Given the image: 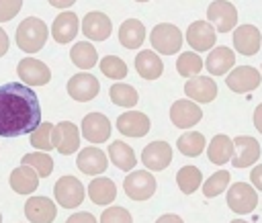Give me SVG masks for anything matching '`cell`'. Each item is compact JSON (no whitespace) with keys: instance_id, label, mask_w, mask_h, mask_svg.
<instances>
[{"instance_id":"1","label":"cell","mask_w":262,"mask_h":223,"mask_svg":"<svg viewBox=\"0 0 262 223\" xmlns=\"http://www.w3.org/2000/svg\"><path fill=\"white\" fill-rule=\"evenodd\" d=\"M41 123V102L25 82L0 86V135L20 137L33 133Z\"/></svg>"},{"instance_id":"2","label":"cell","mask_w":262,"mask_h":223,"mask_svg":"<svg viewBox=\"0 0 262 223\" xmlns=\"http://www.w3.org/2000/svg\"><path fill=\"white\" fill-rule=\"evenodd\" d=\"M47 37H49V29L43 18L29 16L16 27V45L25 53L41 51V47L47 43Z\"/></svg>"},{"instance_id":"3","label":"cell","mask_w":262,"mask_h":223,"mask_svg":"<svg viewBox=\"0 0 262 223\" xmlns=\"http://www.w3.org/2000/svg\"><path fill=\"white\" fill-rule=\"evenodd\" d=\"M182 33L176 25H170V23H160L151 29L149 33V41H151V47L162 53V55H174L180 51L182 47Z\"/></svg>"},{"instance_id":"4","label":"cell","mask_w":262,"mask_h":223,"mask_svg":"<svg viewBox=\"0 0 262 223\" xmlns=\"http://www.w3.org/2000/svg\"><path fill=\"white\" fill-rule=\"evenodd\" d=\"M258 205V192L254 184L248 182H235L227 190V207L237 215H248Z\"/></svg>"},{"instance_id":"5","label":"cell","mask_w":262,"mask_h":223,"mask_svg":"<svg viewBox=\"0 0 262 223\" xmlns=\"http://www.w3.org/2000/svg\"><path fill=\"white\" fill-rule=\"evenodd\" d=\"M156 178L151 176V172L147 170H135V172H129L125 182H123V188H125V194L131 198V200H147L154 196L156 192Z\"/></svg>"},{"instance_id":"6","label":"cell","mask_w":262,"mask_h":223,"mask_svg":"<svg viewBox=\"0 0 262 223\" xmlns=\"http://www.w3.org/2000/svg\"><path fill=\"white\" fill-rule=\"evenodd\" d=\"M53 196L59 207L76 209L84 200V186L76 176H61L53 186Z\"/></svg>"},{"instance_id":"7","label":"cell","mask_w":262,"mask_h":223,"mask_svg":"<svg viewBox=\"0 0 262 223\" xmlns=\"http://www.w3.org/2000/svg\"><path fill=\"white\" fill-rule=\"evenodd\" d=\"M207 18L217 31L229 33L237 25V8L227 0H213L207 8Z\"/></svg>"},{"instance_id":"8","label":"cell","mask_w":262,"mask_h":223,"mask_svg":"<svg viewBox=\"0 0 262 223\" xmlns=\"http://www.w3.org/2000/svg\"><path fill=\"white\" fill-rule=\"evenodd\" d=\"M260 82H262V76L252 65H237L225 78L227 88L233 90V92H237V94H246V92L256 90L260 86Z\"/></svg>"},{"instance_id":"9","label":"cell","mask_w":262,"mask_h":223,"mask_svg":"<svg viewBox=\"0 0 262 223\" xmlns=\"http://www.w3.org/2000/svg\"><path fill=\"white\" fill-rule=\"evenodd\" d=\"M51 141L61 155H70L80 149V131L72 121H59L57 125H53Z\"/></svg>"},{"instance_id":"10","label":"cell","mask_w":262,"mask_h":223,"mask_svg":"<svg viewBox=\"0 0 262 223\" xmlns=\"http://www.w3.org/2000/svg\"><path fill=\"white\" fill-rule=\"evenodd\" d=\"M203 119V110L196 102H192L190 98H182V100H176L172 106H170V121L174 127L178 129H190L194 127L199 121Z\"/></svg>"},{"instance_id":"11","label":"cell","mask_w":262,"mask_h":223,"mask_svg":"<svg viewBox=\"0 0 262 223\" xmlns=\"http://www.w3.org/2000/svg\"><path fill=\"white\" fill-rule=\"evenodd\" d=\"M16 74L20 78V82L29 84V86H45L51 80V70L35 57H25L18 61L16 65Z\"/></svg>"},{"instance_id":"12","label":"cell","mask_w":262,"mask_h":223,"mask_svg":"<svg viewBox=\"0 0 262 223\" xmlns=\"http://www.w3.org/2000/svg\"><path fill=\"white\" fill-rule=\"evenodd\" d=\"M141 162L149 172H162L172 162V145L166 141H151L141 151Z\"/></svg>"},{"instance_id":"13","label":"cell","mask_w":262,"mask_h":223,"mask_svg":"<svg viewBox=\"0 0 262 223\" xmlns=\"http://www.w3.org/2000/svg\"><path fill=\"white\" fill-rule=\"evenodd\" d=\"M66 88H68V94L74 100H78V102H88V100H92L100 92L98 80L92 74H88V72H80V74L72 76L68 80V86Z\"/></svg>"},{"instance_id":"14","label":"cell","mask_w":262,"mask_h":223,"mask_svg":"<svg viewBox=\"0 0 262 223\" xmlns=\"http://www.w3.org/2000/svg\"><path fill=\"white\" fill-rule=\"evenodd\" d=\"M215 31L217 29L209 20H194L186 29V41L194 51H209L217 41Z\"/></svg>"},{"instance_id":"15","label":"cell","mask_w":262,"mask_h":223,"mask_svg":"<svg viewBox=\"0 0 262 223\" xmlns=\"http://www.w3.org/2000/svg\"><path fill=\"white\" fill-rule=\"evenodd\" d=\"M113 31V20L98 10L88 12L82 18V35L90 41H106Z\"/></svg>"},{"instance_id":"16","label":"cell","mask_w":262,"mask_h":223,"mask_svg":"<svg viewBox=\"0 0 262 223\" xmlns=\"http://www.w3.org/2000/svg\"><path fill=\"white\" fill-rule=\"evenodd\" d=\"M149 117L139 110H127L121 117H117V129L127 137H145L149 133Z\"/></svg>"},{"instance_id":"17","label":"cell","mask_w":262,"mask_h":223,"mask_svg":"<svg viewBox=\"0 0 262 223\" xmlns=\"http://www.w3.org/2000/svg\"><path fill=\"white\" fill-rule=\"evenodd\" d=\"M25 215L31 223H53L57 217V207L47 196H31L25 203Z\"/></svg>"},{"instance_id":"18","label":"cell","mask_w":262,"mask_h":223,"mask_svg":"<svg viewBox=\"0 0 262 223\" xmlns=\"http://www.w3.org/2000/svg\"><path fill=\"white\" fill-rule=\"evenodd\" d=\"M233 47L242 55H256L262 47V35L254 25H239L233 31Z\"/></svg>"},{"instance_id":"19","label":"cell","mask_w":262,"mask_h":223,"mask_svg":"<svg viewBox=\"0 0 262 223\" xmlns=\"http://www.w3.org/2000/svg\"><path fill=\"white\" fill-rule=\"evenodd\" d=\"M82 135L90 143H102L111 137V121L102 113H88L82 119Z\"/></svg>"},{"instance_id":"20","label":"cell","mask_w":262,"mask_h":223,"mask_svg":"<svg viewBox=\"0 0 262 223\" xmlns=\"http://www.w3.org/2000/svg\"><path fill=\"white\" fill-rule=\"evenodd\" d=\"M233 145H235V151H233L231 164L235 168H248L254 162H258V158H260V143L254 137H250V135H237L233 139Z\"/></svg>"},{"instance_id":"21","label":"cell","mask_w":262,"mask_h":223,"mask_svg":"<svg viewBox=\"0 0 262 223\" xmlns=\"http://www.w3.org/2000/svg\"><path fill=\"white\" fill-rule=\"evenodd\" d=\"M76 166L80 168V172H84L88 176H98L106 170L108 160H106V153L102 149H98L94 145H88L78 153Z\"/></svg>"},{"instance_id":"22","label":"cell","mask_w":262,"mask_h":223,"mask_svg":"<svg viewBox=\"0 0 262 223\" xmlns=\"http://www.w3.org/2000/svg\"><path fill=\"white\" fill-rule=\"evenodd\" d=\"M78 29H80V20H78L76 12L66 10V12L57 14V18L53 20V25H51V37L55 39V43L66 45V43L74 41V37L78 35Z\"/></svg>"},{"instance_id":"23","label":"cell","mask_w":262,"mask_h":223,"mask_svg":"<svg viewBox=\"0 0 262 223\" xmlns=\"http://www.w3.org/2000/svg\"><path fill=\"white\" fill-rule=\"evenodd\" d=\"M184 92L190 100H196V102H211L215 100L217 96V84L207 78V76H194V78H188L186 84H184Z\"/></svg>"},{"instance_id":"24","label":"cell","mask_w":262,"mask_h":223,"mask_svg":"<svg viewBox=\"0 0 262 223\" xmlns=\"http://www.w3.org/2000/svg\"><path fill=\"white\" fill-rule=\"evenodd\" d=\"M235 65V53L229 47H215L205 61V68L211 76H225L231 72V68Z\"/></svg>"},{"instance_id":"25","label":"cell","mask_w":262,"mask_h":223,"mask_svg":"<svg viewBox=\"0 0 262 223\" xmlns=\"http://www.w3.org/2000/svg\"><path fill=\"white\" fill-rule=\"evenodd\" d=\"M10 188L16 192V194H31L37 190L39 186V174L31 168V166H25L20 164L18 168H14L10 172Z\"/></svg>"},{"instance_id":"26","label":"cell","mask_w":262,"mask_h":223,"mask_svg":"<svg viewBox=\"0 0 262 223\" xmlns=\"http://www.w3.org/2000/svg\"><path fill=\"white\" fill-rule=\"evenodd\" d=\"M135 70H137V74H139L143 80H156V78L162 76L164 63H162L158 51L143 49V51H139L137 57H135Z\"/></svg>"},{"instance_id":"27","label":"cell","mask_w":262,"mask_h":223,"mask_svg":"<svg viewBox=\"0 0 262 223\" xmlns=\"http://www.w3.org/2000/svg\"><path fill=\"white\" fill-rule=\"evenodd\" d=\"M145 41V27L137 18H127L119 27V43L127 49H139Z\"/></svg>"},{"instance_id":"28","label":"cell","mask_w":262,"mask_h":223,"mask_svg":"<svg viewBox=\"0 0 262 223\" xmlns=\"http://www.w3.org/2000/svg\"><path fill=\"white\" fill-rule=\"evenodd\" d=\"M233 151H235V145H233V139L229 135H215L207 147V158L211 164L215 166H223L227 164L231 158H233Z\"/></svg>"},{"instance_id":"29","label":"cell","mask_w":262,"mask_h":223,"mask_svg":"<svg viewBox=\"0 0 262 223\" xmlns=\"http://www.w3.org/2000/svg\"><path fill=\"white\" fill-rule=\"evenodd\" d=\"M88 196H90V200L94 205L106 207L117 198V186H115V182L111 178L98 176L88 184Z\"/></svg>"},{"instance_id":"30","label":"cell","mask_w":262,"mask_h":223,"mask_svg":"<svg viewBox=\"0 0 262 223\" xmlns=\"http://www.w3.org/2000/svg\"><path fill=\"white\" fill-rule=\"evenodd\" d=\"M108 160L113 162L115 168H119L123 172H131L137 166V158L133 153V147H129L123 141H113L108 145Z\"/></svg>"},{"instance_id":"31","label":"cell","mask_w":262,"mask_h":223,"mask_svg":"<svg viewBox=\"0 0 262 223\" xmlns=\"http://www.w3.org/2000/svg\"><path fill=\"white\" fill-rule=\"evenodd\" d=\"M70 59L74 61L76 68L80 70H90L96 65L98 61V51L94 49V45L90 41H78L74 43V47L70 49Z\"/></svg>"},{"instance_id":"32","label":"cell","mask_w":262,"mask_h":223,"mask_svg":"<svg viewBox=\"0 0 262 223\" xmlns=\"http://www.w3.org/2000/svg\"><path fill=\"white\" fill-rule=\"evenodd\" d=\"M176 149H180L182 155L188 158H196L203 153L205 149V135L199 131H190V133H182L176 141Z\"/></svg>"},{"instance_id":"33","label":"cell","mask_w":262,"mask_h":223,"mask_svg":"<svg viewBox=\"0 0 262 223\" xmlns=\"http://www.w3.org/2000/svg\"><path fill=\"white\" fill-rule=\"evenodd\" d=\"M176 182H178V188L184 192V194H192L201 188L203 184V174L196 166H184L178 170L176 174Z\"/></svg>"},{"instance_id":"34","label":"cell","mask_w":262,"mask_h":223,"mask_svg":"<svg viewBox=\"0 0 262 223\" xmlns=\"http://www.w3.org/2000/svg\"><path fill=\"white\" fill-rule=\"evenodd\" d=\"M176 70H178V74L182 76V78H194V76H199L201 74V70H203V59H201V55L196 53V51H184V53H180L178 55V59H176Z\"/></svg>"},{"instance_id":"35","label":"cell","mask_w":262,"mask_h":223,"mask_svg":"<svg viewBox=\"0 0 262 223\" xmlns=\"http://www.w3.org/2000/svg\"><path fill=\"white\" fill-rule=\"evenodd\" d=\"M108 96L117 106H123V108H133L139 100L137 90L129 84H113L108 90Z\"/></svg>"},{"instance_id":"36","label":"cell","mask_w":262,"mask_h":223,"mask_svg":"<svg viewBox=\"0 0 262 223\" xmlns=\"http://www.w3.org/2000/svg\"><path fill=\"white\" fill-rule=\"evenodd\" d=\"M20 164L31 166L41 178H47V176L53 172V158H51L47 151H33V153H27V155H23Z\"/></svg>"},{"instance_id":"37","label":"cell","mask_w":262,"mask_h":223,"mask_svg":"<svg viewBox=\"0 0 262 223\" xmlns=\"http://www.w3.org/2000/svg\"><path fill=\"white\" fill-rule=\"evenodd\" d=\"M229 180H231V174L227 170H219L215 174H211L205 182H203V194L207 198H213L217 194H221L227 186H229Z\"/></svg>"},{"instance_id":"38","label":"cell","mask_w":262,"mask_h":223,"mask_svg":"<svg viewBox=\"0 0 262 223\" xmlns=\"http://www.w3.org/2000/svg\"><path fill=\"white\" fill-rule=\"evenodd\" d=\"M51 133H53V123L43 121V123H39V127L31 133L29 141H31V145H33L35 149H39V151L55 149V147H53V141H51Z\"/></svg>"},{"instance_id":"39","label":"cell","mask_w":262,"mask_h":223,"mask_svg":"<svg viewBox=\"0 0 262 223\" xmlns=\"http://www.w3.org/2000/svg\"><path fill=\"white\" fill-rule=\"evenodd\" d=\"M100 72L111 80H123L127 76V63L117 55H104L100 59Z\"/></svg>"},{"instance_id":"40","label":"cell","mask_w":262,"mask_h":223,"mask_svg":"<svg viewBox=\"0 0 262 223\" xmlns=\"http://www.w3.org/2000/svg\"><path fill=\"white\" fill-rule=\"evenodd\" d=\"M100 223H133V219L125 207H108L100 215Z\"/></svg>"},{"instance_id":"41","label":"cell","mask_w":262,"mask_h":223,"mask_svg":"<svg viewBox=\"0 0 262 223\" xmlns=\"http://www.w3.org/2000/svg\"><path fill=\"white\" fill-rule=\"evenodd\" d=\"M23 6V0H0V23L12 20Z\"/></svg>"},{"instance_id":"42","label":"cell","mask_w":262,"mask_h":223,"mask_svg":"<svg viewBox=\"0 0 262 223\" xmlns=\"http://www.w3.org/2000/svg\"><path fill=\"white\" fill-rule=\"evenodd\" d=\"M66 223H98V221H96V217H94L92 213H88V211H80V213L70 215V217L66 219Z\"/></svg>"},{"instance_id":"43","label":"cell","mask_w":262,"mask_h":223,"mask_svg":"<svg viewBox=\"0 0 262 223\" xmlns=\"http://www.w3.org/2000/svg\"><path fill=\"white\" fill-rule=\"evenodd\" d=\"M250 182L254 184L256 190H262V164L254 166V170L250 172Z\"/></svg>"},{"instance_id":"44","label":"cell","mask_w":262,"mask_h":223,"mask_svg":"<svg viewBox=\"0 0 262 223\" xmlns=\"http://www.w3.org/2000/svg\"><path fill=\"white\" fill-rule=\"evenodd\" d=\"M8 49H10L8 35H6V31L0 27V57H2V55H6V53H8Z\"/></svg>"},{"instance_id":"45","label":"cell","mask_w":262,"mask_h":223,"mask_svg":"<svg viewBox=\"0 0 262 223\" xmlns=\"http://www.w3.org/2000/svg\"><path fill=\"white\" fill-rule=\"evenodd\" d=\"M156 223H184V221H182V217H178V215H174V213H166V215L158 217Z\"/></svg>"},{"instance_id":"46","label":"cell","mask_w":262,"mask_h":223,"mask_svg":"<svg viewBox=\"0 0 262 223\" xmlns=\"http://www.w3.org/2000/svg\"><path fill=\"white\" fill-rule=\"evenodd\" d=\"M254 127H256L260 133H262V102H260V104L254 108Z\"/></svg>"},{"instance_id":"47","label":"cell","mask_w":262,"mask_h":223,"mask_svg":"<svg viewBox=\"0 0 262 223\" xmlns=\"http://www.w3.org/2000/svg\"><path fill=\"white\" fill-rule=\"evenodd\" d=\"M74 2L76 0H49V4L55 6V8H70Z\"/></svg>"},{"instance_id":"48","label":"cell","mask_w":262,"mask_h":223,"mask_svg":"<svg viewBox=\"0 0 262 223\" xmlns=\"http://www.w3.org/2000/svg\"><path fill=\"white\" fill-rule=\"evenodd\" d=\"M231 223H248V221H244V219H233Z\"/></svg>"},{"instance_id":"49","label":"cell","mask_w":262,"mask_h":223,"mask_svg":"<svg viewBox=\"0 0 262 223\" xmlns=\"http://www.w3.org/2000/svg\"><path fill=\"white\" fill-rule=\"evenodd\" d=\"M135 2H149V0H135Z\"/></svg>"},{"instance_id":"50","label":"cell","mask_w":262,"mask_h":223,"mask_svg":"<svg viewBox=\"0 0 262 223\" xmlns=\"http://www.w3.org/2000/svg\"><path fill=\"white\" fill-rule=\"evenodd\" d=\"M0 223H2V213H0Z\"/></svg>"}]
</instances>
